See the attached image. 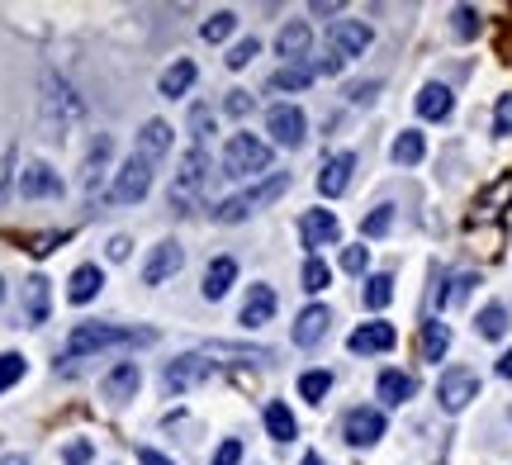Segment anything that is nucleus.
<instances>
[{
    "mask_svg": "<svg viewBox=\"0 0 512 465\" xmlns=\"http://www.w3.org/2000/svg\"><path fill=\"white\" fill-rule=\"evenodd\" d=\"M152 328H114V323H76L72 337H67V361H81V356H95L105 347H143L152 342Z\"/></svg>",
    "mask_w": 512,
    "mask_h": 465,
    "instance_id": "nucleus-1",
    "label": "nucleus"
},
{
    "mask_svg": "<svg viewBox=\"0 0 512 465\" xmlns=\"http://www.w3.org/2000/svg\"><path fill=\"white\" fill-rule=\"evenodd\" d=\"M271 171V143H261L256 133H233L223 143V176H266Z\"/></svg>",
    "mask_w": 512,
    "mask_h": 465,
    "instance_id": "nucleus-2",
    "label": "nucleus"
},
{
    "mask_svg": "<svg viewBox=\"0 0 512 465\" xmlns=\"http://www.w3.org/2000/svg\"><path fill=\"white\" fill-rule=\"evenodd\" d=\"M285 190H290V176H285V171H275V176H266V181H261V186H252L247 195H233V200H223V205L214 209V219H219V224H242V219H247L252 209H261V205H271V200H280Z\"/></svg>",
    "mask_w": 512,
    "mask_h": 465,
    "instance_id": "nucleus-3",
    "label": "nucleus"
},
{
    "mask_svg": "<svg viewBox=\"0 0 512 465\" xmlns=\"http://www.w3.org/2000/svg\"><path fill=\"white\" fill-rule=\"evenodd\" d=\"M204 181H209V152L190 148L181 157L176 181H171V209H176V214H190V205H195V195L204 190Z\"/></svg>",
    "mask_w": 512,
    "mask_h": 465,
    "instance_id": "nucleus-4",
    "label": "nucleus"
},
{
    "mask_svg": "<svg viewBox=\"0 0 512 465\" xmlns=\"http://www.w3.org/2000/svg\"><path fill=\"white\" fill-rule=\"evenodd\" d=\"M147 190H152V162H143V157L133 152L124 167L114 171V186L105 190V200H110V205H138Z\"/></svg>",
    "mask_w": 512,
    "mask_h": 465,
    "instance_id": "nucleus-5",
    "label": "nucleus"
},
{
    "mask_svg": "<svg viewBox=\"0 0 512 465\" xmlns=\"http://www.w3.org/2000/svg\"><path fill=\"white\" fill-rule=\"evenodd\" d=\"M370 48V24L366 19H337L328 29V57H337L347 67L351 57H361Z\"/></svg>",
    "mask_w": 512,
    "mask_h": 465,
    "instance_id": "nucleus-6",
    "label": "nucleus"
},
{
    "mask_svg": "<svg viewBox=\"0 0 512 465\" xmlns=\"http://www.w3.org/2000/svg\"><path fill=\"white\" fill-rule=\"evenodd\" d=\"M266 133H271V143H280V148H304L309 119H304L299 105H271V114H266Z\"/></svg>",
    "mask_w": 512,
    "mask_h": 465,
    "instance_id": "nucleus-7",
    "label": "nucleus"
},
{
    "mask_svg": "<svg viewBox=\"0 0 512 465\" xmlns=\"http://www.w3.org/2000/svg\"><path fill=\"white\" fill-rule=\"evenodd\" d=\"M214 375V361L209 356H181V361H171L166 366V375H162V385H166V394H185V390H195V385H204Z\"/></svg>",
    "mask_w": 512,
    "mask_h": 465,
    "instance_id": "nucleus-8",
    "label": "nucleus"
},
{
    "mask_svg": "<svg viewBox=\"0 0 512 465\" xmlns=\"http://www.w3.org/2000/svg\"><path fill=\"white\" fill-rule=\"evenodd\" d=\"M181 266H185V252H181V242H157L152 252H147L143 261V285H166L171 276H181Z\"/></svg>",
    "mask_w": 512,
    "mask_h": 465,
    "instance_id": "nucleus-9",
    "label": "nucleus"
},
{
    "mask_svg": "<svg viewBox=\"0 0 512 465\" xmlns=\"http://www.w3.org/2000/svg\"><path fill=\"white\" fill-rule=\"evenodd\" d=\"M475 394H479V375L465 371V366L446 371V375H441V385H437V399H441V409H446V413H460L470 399H475Z\"/></svg>",
    "mask_w": 512,
    "mask_h": 465,
    "instance_id": "nucleus-10",
    "label": "nucleus"
},
{
    "mask_svg": "<svg viewBox=\"0 0 512 465\" xmlns=\"http://www.w3.org/2000/svg\"><path fill=\"white\" fill-rule=\"evenodd\" d=\"M342 437H347L351 447H375L384 437V413L380 409H351L342 418Z\"/></svg>",
    "mask_w": 512,
    "mask_h": 465,
    "instance_id": "nucleus-11",
    "label": "nucleus"
},
{
    "mask_svg": "<svg viewBox=\"0 0 512 465\" xmlns=\"http://www.w3.org/2000/svg\"><path fill=\"white\" fill-rule=\"evenodd\" d=\"M19 195L24 200H48V195H62V176H57L48 162H29L19 171Z\"/></svg>",
    "mask_w": 512,
    "mask_h": 465,
    "instance_id": "nucleus-12",
    "label": "nucleus"
},
{
    "mask_svg": "<svg viewBox=\"0 0 512 465\" xmlns=\"http://www.w3.org/2000/svg\"><path fill=\"white\" fill-rule=\"evenodd\" d=\"M337 233H342V224H337L332 209H309V214L299 219V238H304V247H332Z\"/></svg>",
    "mask_w": 512,
    "mask_h": 465,
    "instance_id": "nucleus-13",
    "label": "nucleus"
},
{
    "mask_svg": "<svg viewBox=\"0 0 512 465\" xmlns=\"http://www.w3.org/2000/svg\"><path fill=\"white\" fill-rule=\"evenodd\" d=\"M328 323H332V309H323V304H309L304 314L294 318V342H299V347H318V342L328 337Z\"/></svg>",
    "mask_w": 512,
    "mask_h": 465,
    "instance_id": "nucleus-14",
    "label": "nucleus"
},
{
    "mask_svg": "<svg viewBox=\"0 0 512 465\" xmlns=\"http://www.w3.org/2000/svg\"><path fill=\"white\" fill-rule=\"evenodd\" d=\"M351 171H356V157H351V152H337V157H328V162H323V171H318V190L337 200V195L351 186Z\"/></svg>",
    "mask_w": 512,
    "mask_h": 465,
    "instance_id": "nucleus-15",
    "label": "nucleus"
},
{
    "mask_svg": "<svg viewBox=\"0 0 512 465\" xmlns=\"http://www.w3.org/2000/svg\"><path fill=\"white\" fill-rule=\"evenodd\" d=\"M309 43H313L309 24H304V19H290V24L280 29V38H275V53L294 67V62H304V57H309Z\"/></svg>",
    "mask_w": 512,
    "mask_h": 465,
    "instance_id": "nucleus-16",
    "label": "nucleus"
},
{
    "mask_svg": "<svg viewBox=\"0 0 512 465\" xmlns=\"http://www.w3.org/2000/svg\"><path fill=\"white\" fill-rule=\"evenodd\" d=\"M171 152V124L166 119H147L143 129H138V157L143 162H157Z\"/></svg>",
    "mask_w": 512,
    "mask_h": 465,
    "instance_id": "nucleus-17",
    "label": "nucleus"
},
{
    "mask_svg": "<svg viewBox=\"0 0 512 465\" xmlns=\"http://www.w3.org/2000/svg\"><path fill=\"white\" fill-rule=\"evenodd\" d=\"M138 380H143V371H138L133 361H119V366L105 375V385H100V390H105V399H110V404H124V399H133Z\"/></svg>",
    "mask_w": 512,
    "mask_h": 465,
    "instance_id": "nucleus-18",
    "label": "nucleus"
},
{
    "mask_svg": "<svg viewBox=\"0 0 512 465\" xmlns=\"http://www.w3.org/2000/svg\"><path fill=\"white\" fill-rule=\"evenodd\" d=\"M233 280H238V261L233 257H214L209 261V271H204V299H223L233 290Z\"/></svg>",
    "mask_w": 512,
    "mask_h": 465,
    "instance_id": "nucleus-19",
    "label": "nucleus"
},
{
    "mask_svg": "<svg viewBox=\"0 0 512 465\" xmlns=\"http://www.w3.org/2000/svg\"><path fill=\"white\" fill-rule=\"evenodd\" d=\"M508 205H512V171H503L494 186H489L475 200V219H498V214H503Z\"/></svg>",
    "mask_w": 512,
    "mask_h": 465,
    "instance_id": "nucleus-20",
    "label": "nucleus"
},
{
    "mask_svg": "<svg viewBox=\"0 0 512 465\" xmlns=\"http://www.w3.org/2000/svg\"><path fill=\"white\" fill-rule=\"evenodd\" d=\"M451 347V323H441V318H427L418 333V356L422 361H441Z\"/></svg>",
    "mask_w": 512,
    "mask_h": 465,
    "instance_id": "nucleus-21",
    "label": "nucleus"
},
{
    "mask_svg": "<svg viewBox=\"0 0 512 465\" xmlns=\"http://www.w3.org/2000/svg\"><path fill=\"white\" fill-rule=\"evenodd\" d=\"M394 347V328L389 323H366L351 333V352L356 356H370V352H389Z\"/></svg>",
    "mask_w": 512,
    "mask_h": 465,
    "instance_id": "nucleus-22",
    "label": "nucleus"
},
{
    "mask_svg": "<svg viewBox=\"0 0 512 465\" xmlns=\"http://www.w3.org/2000/svg\"><path fill=\"white\" fill-rule=\"evenodd\" d=\"M195 76H200V72H195V62H190V57H181V62H171V67L162 72L157 91H162L166 100H181V95L195 86Z\"/></svg>",
    "mask_w": 512,
    "mask_h": 465,
    "instance_id": "nucleus-23",
    "label": "nucleus"
},
{
    "mask_svg": "<svg viewBox=\"0 0 512 465\" xmlns=\"http://www.w3.org/2000/svg\"><path fill=\"white\" fill-rule=\"evenodd\" d=\"M275 314V290L271 285H256L252 295H247V304H242V328H261V323H271Z\"/></svg>",
    "mask_w": 512,
    "mask_h": 465,
    "instance_id": "nucleus-24",
    "label": "nucleus"
},
{
    "mask_svg": "<svg viewBox=\"0 0 512 465\" xmlns=\"http://www.w3.org/2000/svg\"><path fill=\"white\" fill-rule=\"evenodd\" d=\"M100 285H105V271L100 266H76L72 280H67V299L72 304H91L100 295Z\"/></svg>",
    "mask_w": 512,
    "mask_h": 465,
    "instance_id": "nucleus-25",
    "label": "nucleus"
},
{
    "mask_svg": "<svg viewBox=\"0 0 512 465\" xmlns=\"http://www.w3.org/2000/svg\"><path fill=\"white\" fill-rule=\"evenodd\" d=\"M451 105H456V95H451V86H441V81H432V86H422L418 91V114L422 119H446Z\"/></svg>",
    "mask_w": 512,
    "mask_h": 465,
    "instance_id": "nucleus-26",
    "label": "nucleus"
},
{
    "mask_svg": "<svg viewBox=\"0 0 512 465\" xmlns=\"http://www.w3.org/2000/svg\"><path fill=\"white\" fill-rule=\"evenodd\" d=\"M48 304H53V295H48V280H43V276L24 280V318H29V323H48Z\"/></svg>",
    "mask_w": 512,
    "mask_h": 465,
    "instance_id": "nucleus-27",
    "label": "nucleus"
},
{
    "mask_svg": "<svg viewBox=\"0 0 512 465\" xmlns=\"http://www.w3.org/2000/svg\"><path fill=\"white\" fill-rule=\"evenodd\" d=\"M110 138H95V148H91V157H86V200H91V205H100V195H105V190H100V167H105V162H110Z\"/></svg>",
    "mask_w": 512,
    "mask_h": 465,
    "instance_id": "nucleus-28",
    "label": "nucleus"
},
{
    "mask_svg": "<svg viewBox=\"0 0 512 465\" xmlns=\"http://www.w3.org/2000/svg\"><path fill=\"white\" fill-rule=\"evenodd\" d=\"M266 432H271L275 442H294V437H299V423H294V413L285 409L280 399L266 404Z\"/></svg>",
    "mask_w": 512,
    "mask_h": 465,
    "instance_id": "nucleus-29",
    "label": "nucleus"
},
{
    "mask_svg": "<svg viewBox=\"0 0 512 465\" xmlns=\"http://www.w3.org/2000/svg\"><path fill=\"white\" fill-rule=\"evenodd\" d=\"M413 390H418V380H413V375H403V371H384L380 375V399L384 404H408Z\"/></svg>",
    "mask_w": 512,
    "mask_h": 465,
    "instance_id": "nucleus-30",
    "label": "nucleus"
},
{
    "mask_svg": "<svg viewBox=\"0 0 512 465\" xmlns=\"http://www.w3.org/2000/svg\"><path fill=\"white\" fill-rule=\"evenodd\" d=\"M48 110H53V114H62V124H72L76 114H81V105H76L72 86H62L57 76H48Z\"/></svg>",
    "mask_w": 512,
    "mask_h": 465,
    "instance_id": "nucleus-31",
    "label": "nucleus"
},
{
    "mask_svg": "<svg viewBox=\"0 0 512 465\" xmlns=\"http://www.w3.org/2000/svg\"><path fill=\"white\" fill-rule=\"evenodd\" d=\"M309 81H313V67L309 62H294V67H280L271 76V91H309Z\"/></svg>",
    "mask_w": 512,
    "mask_h": 465,
    "instance_id": "nucleus-32",
    "label": "nucleus"
},
{
    "mask_svg": "<svg viewBox=\"0 0 512 465\" xmlns=\"http://www.w3.org/2000/svg\"><path fill=\"white\" fill-rule=\"evenodd\" d=\"M422 152H427V143H422V133H399V138H394V162H399V167H413V162H422Z\"/></svg>",
    "mask_w": 512,
    "mask_h": 465,
    "instance_id": "nucleus-33",
    "label": "nucleus"
},
{
    "mask_svg": "<svg viewBox=\"0 0 512 465\" xmlns=\"http://www.w3.org/2000/svg\"><path fill=\"white\" fill-rule=\"evenodd\" d=\"M479 337H489V342H494V337H503L508 333V309H503V304H489V309H484V314H479Z\"/></svg>",
    "mask_w": 512,
    "mask_h": 465,
    "instance_id": "nucleus-34",
    "label": "nucleus"
},
{
    "mask_svg": "<svg viewBox=\"0 0 512 465\" xmlns=\"http://www.w3.org/2000/svg\"><path fill=\"white\" fill-rule=\"evenodd\" d=\"M233 24H238V15H233V10H219V15H209L204 19V43H223V38L233 34Z\"/></svg>",
    "mask_w": 512,
    "mask_h": 465,
    "instance_id": "nucleus-35",
    "label": "nucleus"
},
{
    "mask_svg": "<svg viewBox=\"0 0 512 465\" xmlns=\"http://www.w3.org/2000/svg\"><path fill=\"white\" fill-rule=\"evenodd\" d=\"M389 228H394V205H375L366 219H361V233H366V238H380Z\"/></svg>",
    "mask_w": 512,
    "mask_h": 465,
    "instance_id": "nucleus-36",
    "label": "nucleus"
},
{
    "mask_svg": "<svg viewBox=\"0 0 512 465\" xmlns=\"http://www.w3.org/2000/svg\"><path fill=\"white\" fill-rule=\"evenodd\" d=\"M470 290H475V276H451L446 290H437V304H465Z\"/></svg>",
    "mask_w": 512,
    "mask_h": 465,
    "instance_id": "nucleus-37",
    "label": "nucleus"
},
{
    "mask_svg": "<svg viewBox=\"0 0 512 465\" xmlns=\"http://www.w3.org/2000/svg\"><path fill=\"white\" fill-rule=\"evenodd\" d=\"M394 299V280L389 276H370L366 280V309H384Z\"/></svg>",
    "mask_w": 512,
    "mask_h": 465,
    "instance_id": "nucleus-38",
    "label": "nucleus"
},
{
    "mask_svg": "<svg viewBox=\"0 0 512 465\" xmlns=\"http://www.w3.org/2000/svg\"><path fill=\"white\" fill-rule=\"evenodd\" d=\"M328 390H332V375L328 371H309L304 380H299V394H304L309 404H318V399H323Z\"/></svg>",
    "mask_w": 512,
    "mask_h": 465,
    "instance_id": "nucleus-39",
    "label": "nucleus"
},
{
    "mask_svg": "<svg viewBox=\"0 0 512 465\" xmlns=\"http://www.w3.org/2000/svg\"><path fill=\"white\" fill-rule=\"evenodd\" d=\"M328 280H332V271H328V266H323L318 257L304 261V290H309V295H318V290H328Z\"/></svg>",
    "mask_w": 512,
    "mask_h": 465,
    "instance_id": "nucleus-40",
    "label": "nucleus"
},
{
    "mask_svg": "<svg viewBox=\"0 0 512 465\" xmlns=\"http://www.w3.org/2000/svg\"><path fill=\"white\" fill-rule=\"evenodd\" d=\"M256 53H261V43H256V38H242V43H233V48H228V57H223V62H228L233 72H242Z\"/></svg>",
    "mask_w": 512,
    "mask_h": 465,
    "instance_id": "nucleus-41",
    "label": "nucleus"
},
{
    "mask_svg": "<svg viewBox=\"0 0 512 465\" xmlns=\"http://www.w3.org/2000/svg\"><path fill=\"white\" fill-rule=\"evenodd\" d=\"M19 375H24V356H19V352H5V356H0V394L10 390Z\"/></svg>",
    "mask_w": 512,
    "mask_h": 465,
    "instance_id": "nucleus-42",
    "label": "nucleus"
},
{
    "mask_svg": "<svg viewBox=\"0 0 512 465\" xmlns=\"http://www.w3.org/2000/svg\"><path fill=\"white\" fill-rule=\"evenodd\" d=\"M451 29H456V38H475L479 34V15L470 10V5H460L456 15H451Z\"/></svg>",
    "mask_w": 512,
    "mask_h": 465,
    "instance_id": "nucleus-43",
    "label": "nucleus"
},
{
    "mask_svg": "<svg viewBox=\"0 0 512 465\" xmlns=\"http://www.w3.org/2000/svg\"><path fill=\"white\" fill-rule=\"evenodd\" d=\"M15 162H19L15 148L0 152V205H5V195H10V176H15Z\"/></svg>",
    "mask_w": 512,
    "mask_h": 465,
    "instance_id": "nucleus-44",
    "label": "nucleus"
},
{
    "mask_svg": "<svg viewBox=\"0 0 512 465\" xmlns=\"http://www.w3.org/2000/svg\"><path fill=\"white\" fill-rule=\"evenodd\" d=\"M494 133L508 138L512 133V95H498V110H494Z\"/></svg>",
    "mask_w": 512,
    "mask_h": 465,
    "instance_id": "nucleus-45",
    "label": "nucleus"
},
{
    "mask_svg": "<svg viewBox=\"0 0 512 465\" xmlns=\"http://www.w3.org/2000/svg\"><path fill=\"white\" fill-rule=\"evenodd\" d=\"M62 242H67V233H34V238H29V252H34V257H48Z\"/></svg>",
    "mask_w": 512,
    "mask_h": 465,
    "instance_id": "nucleus-46",
    "label": "nucleus"
},
{
    "mask_svg": "<svg viewBox=\"0 0 512 465\" xmlns=\"http://www.w3.org/2000/svg\"><path fill=\"white\" fill-rule=\"evenodd\" d=\"M366 247H342V271H347V276H361V271H366Z\"/></svg>",
    "mask_w": 512,
    "mask_h": 465,
    "instance_id": "nucleus-47",
    "label": "nucleus"
},
{
    "mask_svg": "<svg viewBox=\"0 0 512 465\" xmlns=\"http://www.w3.org/2000/svg\"><path fill=\"white\" fill-rule=\"evenodd\" d=\"M238 461H242V442L238 437H228V442L214 451V465H238Z\"/></svg>",
    "mask_w": 512,
    "mask_h": 465,
    "instance_id": "nucleus-48",
    "label": "nucleus"
},
{
    "mask_svg": "<svg viewBox=\"0 0 512 465\" xmlns=\"http://www.w3.org/2000/svg\"><path fill=\"white\" fill-rule=\"evenodd\" d=\"M190 129H195V138H200V143H204V138L214 133V114H209V110H204V105H200V110L190 114Z\"/></svg>",
    "mask_w": 512,
    "mask_h": 465,
    "instance_id": "nucleus-49",
    "label": "nucleus"
},
{
    "mask_svg": "<svg viewBox=\"0 0 512 465\" xmlns=\"http://www.w3.org/2000/svg\"><path fill=\"white\" fill-rule=\"evenodd\" d=\"M223 110L233 114V119H242V114L252 110V95H247V91H233L228 100H223Z\"/></svg>",
    "mask_w": 512,
    "mask_h": 465,
    "instance_id": "nucleus-50",
    "label": "nucleus"
},
{
    "mask_svg": "<svg viewBox=\"0 0 512 465\" xmlns=\"http://www.w3.org/2000/svg\"><path fill=\"white\" fill-rule=\"evenodd\" d=\"M375 91H380V81H361V86H351V100H356V105H370Z\"/></svg>",
    "mask_w": 512,
    "mask_h": 465,
    "instance_id": "nucleus-51",
    "label": "nucleus"
},
{
    "mask_svg": "<svg viewBox=\"0 0 512 465\" xmlns=\"http://www.w3.org/2000/svg\"><path fill=\"white\" fill-rule=\"evenodd\" d=\"M91 461V442H72L67 447V465H86Z\"/></svg>",
    "mask_w": 512,
    "mask_h": 465,
    "instance_id": "nucleus-52",
    "label": "nucleus"
},
{
    "mask_svg": "<svg viewBox=\"0 0 512 465\" xmlns=\"http://www.w3.org/2000/svg\"><path fill=\"white\" fill-rule=\"evenodd\" d=\"M138 465H171V461H166L162 451H152V447H143V451H138Z\"/></svg>",
    "mask_w": 512,
    "mask_h": 465,
    "instance_id": "nucleus-53",
    "label": "nucleus"
},
{
    "mask_svg": "<svg viewBox=\"0 0 512 465\" xmlns=\"http://www.w3.org/2000/svg\"><path fill=\"white\" fill-rule=\"evenodd\" d=\"M128 247H133L128 238H114V242H110V257H114V261H124V257H128Z\"/></svg>",
    "mask_w": 512,
    "mask_h": 465,
    "instance_id": "nucleus-54",
    "label": "nucleus"
},
{
    "mask_svg": "<svg viewBox=\"0 0 512 465\" xmlns=\"http://www.w3.org/2000/svg\"><path fill=\"white\" fill-rule=\"evenodd\" d=\"M498 375H503V380H512V347L503 352V361H498Z\"/></svg>",
    "mask_w": 512,
    "mask_h": 465,
    "instance_id": "nucleus-55",
    "label": "nucleus"
},
{
    "mask_svg": "<svg viewBox=\"0 0 512 465\" xmlns=\"http://www.w3.org/2000/svg\"><path fill=\"white\" fill-rule=\"evenodd\" d=\"M0 465H29V461H24V456H5V461H0Z\"/></svg>",
    "mask_w": 512,
    "mask_h": 465,
    "instance_id": "nucleus-56",
    "label": "nucleus"
},
{
    "mask_svg": "<svg viewBox=\"0 0 512 465\" xmlns=\"http://www.w3.org/2000/svg\"><path fill=\"white\" fill-rule=\"evenodd\" d=\"M304 465H323V461H318V456H313V451H309V456H304Z\"/></svg>",
    "mask_w": 512,
    "mask_h": 465,
    "instance_id": "nucleus-57",
    "label": "nucleus"
},
{
    "mask_svg": "<svg viewBox=\"0 0 512 465\" xmlns=\"http://www.w3.org/2000/svg\"><path fill=\"white\" fill-rule=\"evenodd\" d=\"M0 299H5V280H0Z\"/></svg>",
    "mask_w": 512,
    "mask_h": 465,
    "instance_id": "nucleus-58",
    "label": "nucleus"
}]
</instances>
